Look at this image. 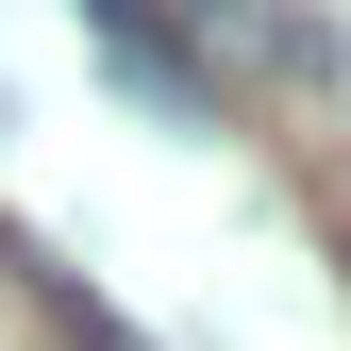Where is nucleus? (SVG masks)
<instances>
[]
</instances>
